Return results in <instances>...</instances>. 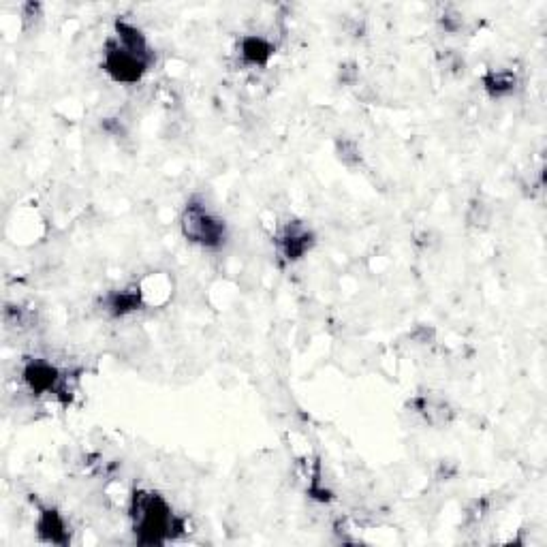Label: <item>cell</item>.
<instances>
[{
    "mask_svg": "<svg viewBox=\"0 0 547 547\" xmlns=\"http://www.w3.org/2000/svg\"><path fill=\"white\" fill-rule=\"evenodd\" d=\"M35 530L41 543L50 545H69L71 543V524L65 518V513L54 505L37 503L35 509Z\"/></svg>",
    "mask_w": 547,
    "mask_h": 547,
    "instance_id": "9",
    "label": "cell"
},
{
    "mask_svg": "<svg viewBox=\"0 0 547 547\" xmlns=\"http://www.w3.org/2000/svg\"><path fill=\"white\" fill-rule=\"evenodd\" d=\"M20 381L35 398L50 396L60 402H71V372L60 368L52 357H24L20 366Z\"/></svg>",
    "mask_w": 547,
    "mask_h": 547,
    "instance_id": "3",
    "label": "cell"
},
{
    "mask_svg": "<svg viewBox=\"0 0 547 547\" xmlns=\"http://www.w3.org/2000/svg\"><path fill=\"white\" fill-rule=\"evenodd\" d=\"M274 250L283 265L302 263L315 250L319 236L302 218H287L274 231Z\"/></svg>",
    "mask_w": 547,
    "mask_h": 547,
    "instance_id": "5",
    "label": "cell"
},
{
    "mask_svg": "<svg viewBox=\"0 0 547 547\" xmlns=\"http://www.w3.org/2000/svg\"><path fill=\"white\" fill-rule=\"evenodd\" d=\"M101 69L118 86H139L154 69V62L122 48L114 35H107L101 50Z\"/></svg>",
    "mask_w": 547,
    "mask_h": 547,
    "instance_id": "4",
    "label": "cell"
},
{
    "mask_svg": "<svg viewBox=\"0 0 547 547\" xmlns=\"http://www.w3.org/2000/svg\"><path fill=\"white\" fill-rule=\"evenodd\" d=\"M409 338L413 340V345L430 347V345H434V340H436V327L428 325V323H419V325L413 327V332L409 334Z\"/></svg>",
    "mask_w": 547,
    "mask_h": 547,
    "instance_id": "15",
    "label": "cell"
},
{
    "mask_svg": "<svg viewBox=\"0 0 547 547\" xmlns=\"http://www.w3.org/2000/svg\"><path fill=\"white\" fill-rule=\"evenodd\" d=\"M492 216H494V208L490 206V203L483 197H475L471 203H468L464 221H466L468 229L483 231V229L490 227Z\"/></svg>",
    "mask_w": 547,
    "mask_h": 547,
    "instance_id": "13",
    "label": "cell"
},
{
    "mask_svg": "<svg viewBox=\"0 0 547 547\" xmlns=\"http://www.w3.org/2000/svg\"><path fill=\"white\" fill-rule=\"evenodd\" d=\"M359 77H362V71H359V65L355 60L340 62V65H338V84L351 88V86L359 84Z\"/></svg>",
    "mask_w": 547,
    "mask_h": 547,
    "instance_id": "14",
    "label": "cell"
},
{
    "mask_svg": "<svg viewBox=\"0 0 547 547\" xmlns=\"http://www.w3.org/2000/svg\"><path fill=\"white\" fill-rule=\"evenodd\" d=\"M112 35L118 39V43L122 45V48H127L129 52L137 54L139 58L156 62V54H154L152 43H150L148 35L144 33V28L139 24H135L127 18H118L114 22V33Z\"/></svg>",
    "mask_w": 547,
    "mask_h": 547,
    "instance_id": "11",
    "label": "cell"
},
{
    "mask_svg": "<svg viewBox=\"0 0 547 547\" xmlns=\"http://www.w3.org/2000/svg\"><path fill=\"white\" fill-rule=\"evenodd\" d=\"M334 154L340 161L342 167H347L349 171L364 169V150L362 144H359L357 137L351 135H338L334 139Z\"/></svg>",
    "mask_w": 547,
    "mask_h": 547,
    "instance_id": "12",
    "label": "cell"
},
{
    "mask_svg": "<svg viewBox=\"0 0 547 547\" xmlns=\"http://www.w3.org/2000/svg\"><path fill=\"white\" fill-rule=\"evenodd\" d=\"M481 88L490 101L511 99L522 88L520 71L513 67H490L481 75Z\"/></svg>",
    "mask_w": 547,
    "mask_h": 547,
    "instance_id": "10",
    "label": "cell"
},
{
    "mask_svg": "<svg viewBox=\"0 0 547 547\" xmlns=\"http://www.w3.org/2000/svg\"><path fill=\"white\" fill-rule=\"evenodd\" d=\"M146 308V293L144 287L139 283H129L124 287L112 289L103 293L99 302H97V310L99 315L112 319V321H124L137 312H142Z\"/></svg>",
    "mask_w": 547,
    "mask_h": 547,
    "instance_id": "6",
    "label": "cell"
},
{
    "mask_svg": "<svg viewBox=\"0 0 547 547\" xmlns=\"http://www.w3.org/2000/svg\"><path fill=\"white\" fill-rule=\"evenodd\" d=\"M129 522L135 543L167 545L186 533V515L176 513L167 496L137 488L129 496Z\"/></svg>",
    "mask_w": 547,
    "mask_h": 547,
    "instance_id": "1",
    "label": "cell"
},
{
    "mask_svg": "<svg viewBox=\"0 0 547 547\" xmlns=\"http://www.w3.org/2000/svg\"><path fill=\"white\" fill-rule=\"evenodd\" d=\"M41 20H43V5L26 3L22 7V28L24 30H35Z\"/></svg>",
    "mask_w": 547,
    "mask_h": 547,
    "instance_id": "16",
    "label": "cell"
},
{
    "mask_svg": "<svg viewBox=\"0 0 547 547\" xmlns=\"http://www.w3.org/2000/svg\"><path fill=\"white\" fill-rule=\"evenodd\" d=\"M182 238L201 250H221L229 240V227L223 216H218L199 195L184 203L180 212Z\"/></svg>",
    "mask_w": 547,
    "mask_h": 547,
    "instance_id": "2",
    "label": "cell"
},
{
    "mask_svg": "<svg viewBox=\"0 0 547 547\" xmlns=\"http://www.w3.org/2000/svg\"><path fill=\"white\" fill-rule=\"evenodd\" d=\"M278 52V45L274 39L261 33H244L236 39V48H233V56H236L238 65L248 71H265Z\"/></svg>",
    "mask_w": 547,
    "mask_h": 547,
    "instance_id": "7",
    "label": "cell"
},
{
    "mask_svg": "<svg viewBox=\"0 0 547 547\" xmlns=\"http://www.w3.org/2000/svg\"><path fill=\"white\" fill-rule=\"evenodd\" d=\"M409 409L430 428H447L456 419V406L439 392L415 394L409 400Z\"/></svg>",
    "mask_w": 547,
    "mask_h": 547,
    "instance_id": "8",
    "label": "cell"
}]
</instances>
